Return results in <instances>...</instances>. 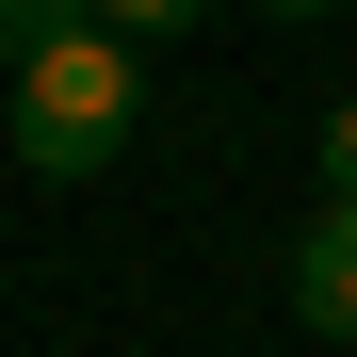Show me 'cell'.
Returning <instances> with one entry per match:
<instances>
[{"label": "cell", "instance_id": "obj_1", "mask_svg": "<svg viewBox=\"0 0 357 357\" xmlns=\"http://www.w3.org/2000/svg\"><path fill=\"white\" fill-rule=\"evenodd\" d=\"M130 114H146L130 33H66V49L17 66V162H33V178H98L114 146H130Z\"/></svg>", "mask_w": 357, "mask_h": 357}, {"label": "cell", "instance_id": "obj_2", "mask_svg": "<svg viewBox=\"0 0 357 357\" xmlns=\"http://www.w3.org/2000/svg\"><path fill=\"white\" fill-rule=\"evenodd\" d=\"M292 325L309 341H357V195H325L292 227Z\"/></svg>", "mask_w": 357, "mask_h": 357}, {"label": "cell", "instance_id": "obj_3", "mask_svg": "<svg viewBox=\"0 0 357 357\" xmlns=\"http://www.w3.org/2000/svg\"><path fill=\"white\" fill-rule=\"evenodd\" d=\"M66 33H98V0H0V82H17L33 49H66Z\"/></svg>", "mask_w": 357, "mask_h": 357}, {"label": "cell", "instance_id": "obj_4", "mask_svg": "<svg viewBox=\"0 0 357 357\" xmlns=\"http://www.w3.org/2000/svg\"><path fill=\"white\" fill-rule=\"evenodd\" d=\"M211 0H98V33H195Z\"/></svg>", "mask_w": 357, "mask_h": 357}, {"label": "cell", "instance_id": "obj_5", "mask_svg": "<svg viewBox=\"0 0 357 357\" xmlns=\"http://www.w3.org/2000/svg\"><path fill=\"white\" fill-rule=\"evenodd\" d=\"M325 195H357V98L325 114Z\"/></svg>", "mask_w": 357, "mask_h": 357}, {"label": "cell", "instance_id": "obj_6", "mask_svg": "<svg viewBox=\"0 0 357 357\" xmlns=\"http://www.w3.org/2000/svg\"><path fill=\"white\" fill-rule=\"evenodd\" d=\"M260 17H341V0H260Z\"/></svg>", "mask_w": 357, "mask_h": 357}]
</instances>
